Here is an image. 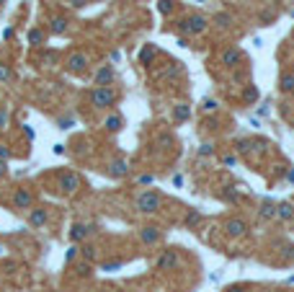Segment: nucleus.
<instances>
[{"label":"nucleus","instance_id":"nucleus-1","mask_svg":"<svg viewBox=\"0 0 294 292\" xmlns=\"http://www.w3.org/2000/svg\"><path fill=\"white\" fill-rule=\"evenodd\" d=\"M160 204H163V194L155 191V189L140 191L137 199H135L137 212H142V215H155V212H160Z\"/></svg>","mask_w":294,"mask_h":292},{"label":"nucleus","instance_id":"nucleus-2","mask_svg":"<svg viewBox=\"0 0 294 292\" xmlns=\"http://www.w3.org/2000/svg\"><path fill=\"white\" fill-rule=\"evenodd\" d=\"M88 101H91L93 109H98V111H109L111 106H116L119 93H116L111 86H106V88H93V91L88 93Z\"/></svg>","mask_w":294,"mask_h":292},{"label":"nucleus","instance_id":"nucleus-3","mask_svg":"<svg viewBox=\"0 0 294 292\" xmlns=\"http://www.w3.org/2000/svg\"><path fill=\"white\" fill-rule=\"evenodd\" d=\"M178 31L186 34V36H199L206 31V18L199 16V13H191V16H183L178 21Z\"/></svg>","mask_w":294,"mask_h":292},{"label":"nucleus","instance_id":"nucleus-4","mask_svg":"<svg viewBox=\"0 0 294 292\" xmlns=\"http://www.w3.org/2000/svg\"><path fill=\"white\" fill-rule=\"evenodd\" d=\"M181 266V254L178 248H165V251H160L157 261H155V269L157 272H173Z\"/></svg>","mask_w":294,"mask_h":292},{"label":"nucleus","instance_id":"nucleus-5","mask_svg":"<svg viewBox=\"0 0 294 292\" xmlns=\"http://www.w3.org/2000/svg\"><path fill=\"white\" fill-rule=\"evenodd\" d=\"M88 65H91V55H88V52H80V50H77V52H70V57L65 60L67 72H75V75L86 72Z\"/></svg>","mask_w":294,"mask_h":292},{"label":"nucleus","instance_id":"nucleus-6","mask_svg":"<svg viewBox=\"0 0 294 292\" xmlns=\"http://www.w3.org/2000/svg\"><path fill=\"white\" fill-rule=\"evenodd\" d=\"M11 207H13L16 212H29L31 207H34V191H29L26 186L16 189L13 197H11Z\"/></svg>","mask_w":294,"mask_h":292},{"label":"nucleus","instance_id":"nucleus-7","mask_svg":"<svg viewBox=\"0 0 294 292\" xmlns=\"http://www.w3.org/2000/svg\"><path fill=\"white\" fill-rule=\"evenodd\" d=\"M243 60H245V55L240 50H235V47H227V50L220 52V65L227 67V70H237L243 65Z\"/></svg>","mask_w":294,"mask_h":292},{"label":"nucleus","instance_id":"nucleus-8","mask_svg":"<svg viewBox=\"0 0 294 292\" xmlns=\"http://www.w3.org/2000/svg\"><path fill=\"white\" fill-rule=\"evenodd\" d=\"M57 186H60L62 194H72V191H77V186H80V176H77L75 171H65V174H60Z\"/></svg>","mask_w":294,"mask_h":292},{"label":"nucleus","instance_id":"nucleus-9","mask_svg":"<svg viewBox=\"0 0 294 292\" xmlns=\"http://www.w3.org/2000/svg\"><path fill=\"white\" fill-rule=\"evenodd\" d=\"M114 78H116L114 67H111V65H101V67L93 72V86H96V88H106V86H111V83H114Z\"/></svg>","mask_w":294,"mask_h":292},{"label":"nucleus","instance_id":"nucleus-10","mask_svg":"<svg viewBox=\"0 0 294 292\" xmlns=\"http://www.w3.org/2000/svg\"><path fill=\"white\" fill-rule=\"evenodd\" d=\"M49 223V210L47 207H31L29 210V225L31 228H44Z\"/></svg>","mask_w":294,"mask_h":292},{"label":"nucleus","instance_id":"nucleus-11","mask_svg":"<svg viewBox=\"0 0 294 292\" xmlns=\"http://www.w3.org/2000/svg\"><path fill=\"white\" fill-rule=\"evenodd\" d=\"M225 233H227L230 238H243V235L248 233V223H245L243 217H230V220L225 223Z\"/></svg>","mask_w":294,"mask_h":292},{"label":"nucleus","instance_id":"nucleus-12","mask_svg":"<svg viewBox=\"0 0 294 292\" xmlns=\"http://www.w3.org/2000/svg\"><path fill=\"white\" fill-rule=\"evenodd\" d=\"M91 233H93V225H86V223H72V225H70V240H72V243L86 240Z\"/></svg>","mask_w":294,"mask_h":292},{"label":"nucleus","instance_id":"nucleus-13","mask_svg":"<svg viewBox=\"0 0 294 292\" xmlns=\"http://www.w3.org/2000/svg\"><path fill=\"white\" fill-rule=\"evenodd\" d=\"M160 238H163L160 228H155V225H145V228H140V240H142L145 246H155V243H160Z\"/></svg>","mask_w":294,"mask_h":292},{"label":"nucleus","instance_id":"nucleus-14","mask_svg":"<svg viewBox=\"0 0 294 292\" xmlns=\"http://www.w3.org/2000/svg\"><path fill=\"white\" fill-rule=\"evenodd\" d=\"M47 29H49V34H52V36H62V34H67V31H70V21H67L65 16H52Z\"/></svg>","mask_w":294,"mask_h":292},{"label":"nucleus","instance_id":"nucleus-15","mask_svg":"<svg viewBox=\"0 0 294 292\" xmlns=\"http://www.w3.org/2000/svg\"><path fill=\"white\" fill-rule=\"evenodd\" d=\"M129 174V163L124 160V158H119V160H111L109 163V176H114V179H124Z\"/></svg>","mask_w":294,"mask_h":292},{"label":"nucleus","instance_id":"nucleus-16","mask_svg":"<svg viewBox=\"0 0 294 292\" xmlns=\"http://www.w3.org/2000/svg\"><path fill=\"white\" fill-rule=\"evenodd\" d=\"M121 127H124V116L116 114V111H111V114L103 119V130H106V132H119Z\"/></svg>","mask_w":294,"mask_h":292},{"label":"nucleus","instance_id":"nucleus-17","mask_svg":"<svg viewBox=\"0 0 294 292\" xmlns=\"http://www.w3.org/2000/svg\"><path fill=\"white\" fill-rule=\"evenodd\" d=\"M279 91L286 93V96L294 93V72H291V70H284V72H281V78H279Z\"/></svg>","mask_w":294,"mask_h":292},{"label":"nucleus","instance_id":"nucleus-18","mask_svg":"<svg viewBox=\"0 0 294 292\" xmlns=\"http://www.w3.org/2000/svg\"><path fill=\"white\" fill-rule=\"evenodd\" d=\"M26 39H29V44H31V47H41V44H44V29L31 26L29 34H26Z\"/></svg>","mask_w":294,"mask_h":292},{"label":"nucleus","instance_id":"nucleus-19","mask_svg":"<svg viewBox=\"0 0 294 292\" xmlns=\"http://www.w3.org/2000/svg\"><path fill=\"white\" fill-rule=\"evenodd\" d=\"M276 217L279 220H294V204L291 202H281V204H276Z\"/></svg>","mask_w":294,"mask_h":292},{"label":"nucleus","instance_id":"nucleus-20","mask_svg":"<svg viewBox=\"0 0 294 292\" xmlns=\"http://www.w3.org/2000/svg\"><path fill=\"white\" fill-rule=\"evenodd\" d=\"M75 274H77L80 279H88V277L93 274V264H91V261H86V259L77 261V264H75Z\"/></svg>","mask_w":294,"mask_h":292},{"label":"nucleus","instance_id":"nucleus-21","mask_svg":"<svg viewBox=\"0 0 294 292\" xmlns=\"http://www.w3.org/2000/svg\"><path fill=\"white\" fill-rule=\"evenodd\" d=\"M155 55H157V50H155L152 44H145L142 52H140V62H142V65H150V62L155 60Z\"/></svg>","mask_w":294,"mask_h":292},{"label":"nucleus","instance_id":"nucleus-22","mask_svg":"<svg viewBox=\"0 0 294 292\" xmlns=\"http://www.w3.org/2000/svg\"><path fill=\"white\" fill-rule=\"evenodd\" d=\"M189 116H191V106H189V104H178V106L173 109V119H176V121H186Z\"/></svg>","mask_w":294,"mask_h":292},{"label":"nucleus","instance_id":"nucleus-23","mask_svg":"<svg viewBox=\"0 0 294 292\" xmlns=\"http://www.w3.org/2000/svg\"><path fill=\"white\" fill-rule=\"evenodd\" d=\"M261 220H274L276 217V204H271V202H263L261 204Z\"/></svg>","mask_w":294,"mask_h":292},{"label":"nucleus","instance_id":"nucleus-24","mask_svg":"<svg viewBox=\"0 0 294 292\" xmlns=\"http://www.w3.org/2000/svg\"><path fill=\"white\" fill-rule=\"evenodd\" d=\"M11 80H13V67L6 65V62H0V83H3V86H8Z\"/></svg>","mask_w":294,"mask_h":292},{"label":"nucleus","instance_id":"nucleus-25","mask_svg":"<svg viewBox=\"0 0 294 292\" xmlns=\"http://www.w3.org/2000/svg\"><path fill=\"white\" fill-rule=\"evenodd\" d=\"M8 127H11V109L0 106V132H6Z\"/></svg>","mask_w":294,"mask_h":292},{"label":"nucleus","instance_id":"nucleus-26","mask_svg":"<svg viewBox=\"0 0 294 292\" xmlns=\"http://www.w3.org/2000/svg\"><path fill=\"white\" fill-rule=\"evenodd\" d=\"M157 8H160V13H163V16H171V13H173V8H176V0H160Z\"/></svg>","mask_w":294,"mask_h":292},{"label":"nucleus","instance_id":"nucleus-27","mask_svg":"<svg viewBox=\"0 0 294 292\" xmlns=\"http://www.w3.org/2000/svg\"><path fill=\"white\" fill-rule=\"evenodd\" d=\"M256 99H258V88H256V86H248V88L243 91V101H245V104H253Z\"/></svg>","mask_w":294,"mask_h":292},{"label":"nucleus","instance_id":"nucleus-28","mask_svg":"<svg viewBox=\"0 0 294 292\" xmlns=\"http://www.w3.org/2000/svg\"><path fill=\"white\" fill-rule=\"evenodd\" d=\"M217 109H220V104H217L215 99H206V101L201 104V111H204V114H215Z\"/></svg>","mask_w":294,"mask_h":292},{"label":"nucleus","instance_id":"nucleus-29","mask_svg":"<svg viewBox=\"0 0 294 292\" xmlns=\"http://www.w3.org/2000/svg\"><path fill=\"white\" fill-rule=\"evenodd\" d=\"M121 266H124V261H119V259H116V261H103V264H101L103 272H116V269H121Z\"/></svg>","mask_w":294,"mask_h":292},{"label":"nucleus","instance_id":"nucleus-30","mask_svg":"<svg viewBox=\"0 0 294 292\" xmlns=\"http://www.w3.org/2000/svg\"><path fill=\"white\" fill-rule=\"evenodd\" d=\"M215 21H217L220 26H230V23H232V16H230V13H217Z\"/></svg>","mask_w":294,"mask_h":292},{"label":"nucleus","instance_id":"nucleus-31","mask_svg":"<svg viewBox=\"0 0 294 292\" xmlns=\"http://www.w3.org/2000/svg\"><path fill=\"white\" fill-rule=\"evenodd\" d=\"M77 254H80V248H77V246H70V248H67V256H65L67 264H72V261L77 259Z\"/></svg>","mask_w":294,"mask_h":292},{"label":"nucleus","instance_id":"nucleus-32","mask_svg":"<svg viewBox=\"0 0 294 292\" xmlns=\"http://www.w3.org/2000/svg\"><path fill=\"white\" fill-rule=\"evenodd\" d=\"M57 124H60V130H70L72 124H75V119H72V116H62V119H60Z\"/></svg>","mask_w":294,"mask_h":292},{"label":"nucleus","instance_id":"nucleus-33","mask_svg":"<svg viewBox=\"0 0 294 292\" xmlns=\"http://www.w3.org/2000/svg\"><path fill=\"white\" fill-rule=\"evenodd\" d=\"M88 3H91V0H67V6H70V8H86Z\"/></svg>","mask_w":294,"mask_h":292},{"label":"nucleus","instance_id":"nucleus-34","mask_svg":"<svg viewBox=\"0 0 294 292\" xmlns=\"http://www.w3.org/2000/svg\"><path fill=\"white\" fill-rule=\"evenodd\" d=\"M11 158H13V153L6 145H0V160H11Z\"/></svg>","mask_w":294,"mask_h":292},{"label":"nucleus","instance_id":"nucleus-35","mask_svg":"<svg viewBox=\"0 0 294 292\" xmlns=\"http://www.w3.org/2000/svg\"><path fill=\"white\" fill-rule=\"evenodd\" d=\"M201 220V215L199 212H189V217H186V225H196Z\"/></svg>","mask_w":294,"mask_h":292},{"label":"nucleus","instance_id":"nucleus-36","mask_svg":"<svg viewBox=\"0 0 294 292\" xmlns=\"http://www.w3.org/2000/svg\"><path fill=\"white\" fill-rule=\"evenodd\" d=\"M8 176V160H0V179Z\"/></svg>","mask_w":294,"mask_h":292},{"label":"nucleus","instance_id":"nucleus-37","mask_svg":"<svg viewBox=\"0 0 294 292\" xmlns=\"http://www.w3.org/2000/svg\"><path fill=\"white\" fill-rule=\"evenodd\" d=\"M225 292H245V287L243 284H230V287H225Z\"/></svg>","mask_w":294,"mask_h":292},{"label":"nucleus","instance_id":"nucleus-38","mask_svg":"<svg viewBox=\"0 0 294 292\" xmlns=\"http://www.w3.org/2000/svg\"><path fill=\"white\" fill-rule=\"evenodd\" d=\"M3 36H6V39H13V36H16V29H13V26H8V29L3 31Z\"/></svg>","mask_w":294,"mask_h":292},{"label":"nucleus","instance_id":"nucleus-39","mask_svg":"<svg viewBox=\"0 0 294 292\" xmlns=\"http://www.w3.org/2000/svg\"><path fill=\"white\" fill-rule=\"evenodd\" d=\"M201 155H212V145H209V142L201 145Z\"/></svg>","mask_w":294,"mask_h":292},{"label":"nucleus","instance_id":"nucleus-40","mask_svg":"<svg viewBox=\"0 0 294 292\" xmlns=\"http://www.w3.org/2000/svg\"><path fill=\"white\" fill-rule=\"evenodd\" d=\"M140 184H152V176H150V174H145V176H140Z\"/></svg>","mask_w":294,"mask_h":292},{"label":"nucleus","instance_id":"nucleus-41","mask_svg":"<svg viewBox=\"0 0 294 292\" xmlns=\"http://www.w3.org/2000/svg\"><path fill=\"white\" fill-rule=\"evenodd\" d=\"M222 160H225V165H232V163H235V158H232V155H225Z\"/></svg>","mask_w":294,"mask_h":292},{"label":"nucleus","instance_id":"nucleus-42","mask_svg":"<svg viewBox=\"0 0 294 292\" xmlns=\"http://www.w3.org/2000/svg\"><path fill=\"white\" fill-rule=\"evenodd\" d=\"M286 179H289V181H294V171H289V176H286Z\"/></svg>","mask_w":294,"mask_h":292},{"label":"nucleus","instance_id":"nucleus-43","mask_svg":"<svg viewBox=\"0 0 294 292\" xmlns=\"http://www.w3.org/2000/svg\"><path fill=\"white\" fill-rule=\"evenodd\" d=\"M196 3H206V0H196Z\"/></svg>","mask_w":294,"mask_h":292},{"label":"nucleus","instance_id":"nucleus-44","mask_svg":"<svg viewBox=\"0 0 294 292\" xmlns=\"http://www.w3.org/2000/svg\"><path fill=\"white\" fill-rule=\"evenodd\" d=\"M3 3H6V0H0V6H3Z\"/></svg>","mask_w":294,"mask_h":292},{"label":"nucleus","instance_id":"nucleus-45","mask_svg":"<svg viewBox=\"0 0 294 292\" xmlns=\"http://www.w3.org/2000/svg\"><path fill=\"white\" fill-rule=\"evenodd\" d=\"M276 292H284V289H276Z\"/></svg>","mask_w":294,"mask_h":292}]
</instances>
